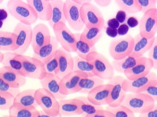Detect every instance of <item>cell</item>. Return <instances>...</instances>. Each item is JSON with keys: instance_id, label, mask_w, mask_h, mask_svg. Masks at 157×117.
<instances>
[{"instance_id": "6da1fadb", "label": "cell", "mask_w": 157, "mask_h": 117, "mask_svg": "<svg viewBox=\"0 0 157 117\" xmlns=\"http://www.w3.org/2000/svg\"><path fill=\"white\" fill-rule=\"evenodd\" d=\"M6 7L12 17L23 24L31 25L38 19L33 9L22 0H9Z\"/></svg>"}, {"instance_id": "7a4b0ae2", "label": "cell", "mask_w": 157, "mask_h": 117, "mask_svg": "<svg viewBox=\"0 0 157 117\" xmlns=\"http://www.w3.org/2000/svg\"><path fill=\"white\" fill-rule=\"evenodd\" d=\"M156 102L150 96L141 92H129L126 94L121 104L134 113H143L151 110Z\"/></svg>"}, {"instance_id": "3957f363", "label": "cell", "mask_w": 157, "mask_h": 117, "mask_svg": "<svg viewBox=\"0 0 157 117\" xmlns=\"http://www.w3.org/2000/svg\"><path fill=\"white\" fill-rule=\"evenodd\" d=\"M133 46V37L128 34L112 40L109 45L108 51L114 60H119L129 55Z\"/></svg>"}, {"instance_id": "277c9868", "label": "cell", "mask_w": 157, "mask_h": 117, "mask_svg": "<svg viewBox=\"0 0 157 117\" xmlns=\"http://www.w3.org/2000/svg\"><path fill=\"white\" fill-rule=\"evenodd\" d=\"M80 15L85 26L88 28L96 27L101 30L105 24V19L100 9L91 3L83 4L81 6Z\"/></svg>"}, {"instance_id": "5b68a950", "label": "cell", "mask_w": 157, "mask_h": 117, "mask_svg": "<svg viewBox=\"0 0 157 117\" xmlns=\"http://www.w3.org/2000/svg\"><path fill=\"white\" fill-rule=\"evenodd\" d=\"M35 97L40 108L51 117L60 116L58 100L50 92L41 88L36 89Z\"/></svg>"}, {"instance_id": "8992f818", "label": "cell", "mask_w": 157, "mask_h": 117, "mask_svg": "<svg viewBox=\"0 0 157 117\" xmlns=\"http://www.w3.org/2000/svg\"><path fill=\"white\" fill-rule=\"evenodd\" d=\"M86 60L93 65L95 75L102 80H109L114 76V70L107 58L97 51L92 52Z\"/></svg>"}, {"instance_id": "52a82bcc", "label": "cell", "mask_w": 157, "mask_h": 117, "mask_svg": "<svg viewBox=\"0 0 157 117\" xmlns=\"http://www.w3.org/2000/svg\"><path fill=\"white\" fill-rule=\"evenodd\" d=\"M14 57L21 62L26 77L40 80L46 76L44 64L36 58L16 53Z\"/></svg>"}, {"instance_id": "ba28073f", "label": "cell", "mask_w": 157, "mask_h": 117, "mask_svg": "<svg viewBox=\"0 0 157 117\" xmlns=\"http://www.w3.org/2000/svg\"><path fill=\"white\" fill-rule=\"evenodd\" d=\"M52 29L55 36L61 47L70 53L75 52L76 39L75 36L66 24L59 22L55 24Z\"/></svg>"}, {"instance_id": "9c48e42d", "label": "cell", "mask_w": 157, "mask_h": 117, "mask_svg": "<svg viewBox=\"0 0 157 117\" xmlns=\"http://www.w3.org/2000/svg\"><path fill=\"white\" fill-rule=\"evenodd\" d=\"M13 32L17 36L16 50L13 52L24 55L31 44L32 28L31 25L19 22L14 27Z\"/></svg>"}, {"instance_id": "30bf717a", "label": "cell", "mask_w": 157, "mask_h": 117, "mask_svg": "<svg viewBox=\"0 0 157 117\" xmlns=\"http://www.w3.org/2000/svg\"><path fill=\"white\" fill-rule=\"evenodd\" d=\"M139 23V34L142 37L151 39L157 32V8L149 9L143 13Z\"/></svg>"}, {"instance_id": "8fae6325", "label": "cell", "mask_w": 157, "mask_h": 117, "mask_svg": "<svg viewBox=\"0 0 157 117\" xmlns=\"http://www.w3.org/2000/svg\"><path fill=\"white\" fill-rule=\"evenodd\" d=\"M81 6L72 0H66L64 3L66 21L71 28L75 31L81 30L85 27L80 15Z\"/></svg>"}, {"instance_id": "7c38bea8", "label": "cell", "mask_w": 157, "mask_h": 117, "mask_svg": "<svg viewBox=\"0 0 157 117\" xmlns=\"http://www.w3.org/2000/svg\"><path fill=\"white\" fill-rule=\"evenodd\" d=\"M51 35L49 29L45 24L40 23L32 28L31 45L33 53H37L43 46L48 44Z\"/></svg>"}, {"instance_id": "4fadbf2b", "label": "cell", "mask_w": 157, "mask_h": 117, "mask_svg": "<svg viewBox=\"0 0 157 117\" xmlns=\"http://www.w3.org/2000/svg\"><path fill=\"white\" fill-rule=\"evenodd\" d=\"M125 78L121 75H116L109 80L108 83L113 85L107 101V105L116 107L120 105L124 100L126 92L123 89L122 83Z\"/></svg>"}, {"instance_id": "5bb4252c", "label": "cell", "mask_w": 157, "mask_h": 117, "mask_svg": "<svg viewBox=\"0 0 157 117\" xmlns=\"http://www.w3.org/2000/svg\"><path fill=\"white\" fill-rule=\"evenodd\" d=\"M152 61L147 57L139 58L137 63L133 66L125 70L124 74L126 78L134 80L147 75L153 69Z\"/></svg>"}, {"instance_id": "9a60e30c", "label": "cell", "mask_w": 157, "mask_h": 117, "mask_svg": "<svg viewBox=\"0 0 157 117\" xmlns=\"http://www.w3.org/2000/svg\"><path fill=\"white\" fill-rule=\"evenodd\" d=\"M112 86V84L108 83L99 85L87 93V97L94 105L101 106L107 105V101Z\"/></svg>"}, {"instance_id": "2e32d148", "label": "cell", "mask_w": 157, "mask_h": 117, "mask_svg": "<svg viewBox=\"0 0 157 117\" xmlns=\"http://www.w3.org/2000/svg\"><path fill=\"white\" fill-rule=\"evenodd\" d=\"M82 77H85L82 74L75 71H73L64 76L59 82L61 93L66 96L75 93L78 83Z\"/></svg>"}, {"instance_id": "e0dca14e", "label": "cell", "mask_w": 157, "mask_h": 117, "mask_svg": "<svg viewBox=\"0 0 157 117\" xmlns=\"http://www.w3.org/2000/svg\"><path fill=\"white\" fill-rule=\"evenodd\" d=\"M58 56L59 67L56 75L60 80L64 76L73 70V58L71 53L67 51L61 47L57 52Z\"/></svg>"}, {"instance_id": "ac0fdd59", "label": "cell", "mask_w": 157, "mask_h": 117, "mask_svg": "<svg viewBox=\"0 0 157 117\" xmlns=\"http://www.w3.org/2000/svg\"><path fill=\"white\" fill-rule=\"evenodd\" d=\"M0 78L11 87L20 88L25 85L26 77L11 68L3 66L0 68Z\"/></svg>"}, {"instance_id": "d6986e66", "label": "cell", "mask_w": 157, "mask_h": 117, "mask_svg": "<svg viewBox=\"0 0 157 117\" xmlns=\"http://www.w3.org/2000/svg\"><path fill=\"white\" fill-rule=\"evenodd\" d=\"M157 79L156 74L151 71L146 76L134 80L125 78L122 83V87L126 92L137 93L150 81Z\"/></svg>"}, {"instance_id": "ffe728a7", "label": "cell", "mask_w": 157, "mask_h": 117, "mask_svg": "<svg viewBox=\"0 0 157 117\" xmlns=\"http://www.w3.org/2000/svg\"><path fill=\"white\" fill-rule=\"evenodd\" d=\"M36 90L33 89H29L20 91L14 97L13 105L17 108L37 107L38 105L35 97Z\"/></svg>"}, {"instance_id": "44dd1931", "label": "cell", "mask_w": 157, "mask_h": 117, "mask_svg": "<svg viewBox=\"0 0 157 117\" xmlns=\"http://www.w3.org/2000/svg\"><path fill=\"white\" fill-rule=\"evenodd\" d=\"M59 44L55 36H51L50 43L41 47L37 53H33V57L39 60L44 65L55 55L58 49Z\"/></svg>"}, {"instance_id": "7402d4cb", "label": "cell", "mask_w": 157, "mask_h": 117, "mask_svg": "<svg viewBox=\"0 0 157 117\" xmlns=\"http://www.w3.org/2000/svg\"><path fill=\"white\" fill-rule=\"evenodd\" d=\"M42 87L52 93L58 100L65 99L67 96L60 92L59 80L55 75L46 74L43 78L40 80Z\"/></svg>"}, {"instance_id": "603a6c76", "label": "cell", "mask_w": 157, "mask_h": 117, "mask_svg": "<svg viewBox=\"0 0 157 117\" xmlns=\"http://www.w3.org/2000/svg\"><path fill=\"white\" fill-rule=\"evenodd\" d=\"M155 37L151 39H148L141 36L139 33L133 37V47L129 55L136 58L143 56L152 46Z\"/></svg>"}, {"instance_id": "cb8c5ba5", "label": "cell", "mask_w": 157, "mask_h": 117, "mask_svg": "<svg viewBox=\"0 0 157 117\" xmlns=\"http://www.w3.org/2000/svg\"><path fill=\"white\" fill-rule=\"evenodd\" d=\"M60 117L82 115L83 113L75 97L58 100Z\"/></svg>"}, {"instance_id": "d4e9b609", "label": "cell", "mask_w": 157, "mask_h": 117, "mask_svg": "<svg viewBox=\"0 0 157 117\" xmlns=\"http://www.w3.org/2000/svg\"><path fill=\"white\" fill-rule=\"evenodd\" d=\"M35 12L38 19L48 21L51 15L50 2L45 0H26Z\"/></svg>"}, {"instance_id": "484cf974", "label": "cell", "mask_w": 157, "mask_h": 117, "mask_svg": "<svg viewBox=\"0 0 157 117\" xmlns=\"http://www.w3.org/2000/svg\"><path fill=\"white\" fill-rule=\"evenodd\" d=\"M50 2L51 15L48 21L51 27L53 28L55 24L59 22L66 24V21L64 12V2L62 0H54Z\"/></svg>"}, {"instance_id": "4316f807", "label": "cell", "mask_w": 157, "mask_h": 117, "mask_svg": "<svg viewBox=\"0 0 157 117\" xmlns=\"http://www.w3.org/2000/svg\"><path fill=\"white\" fill-rule=\"evenodd\" d=\"M103 84V80L96 76L82 77L78 83L75 93L87 94L96 86Z\"/></svg>"}, {"instance_id": "83f0119b", "label": "cell", "mask_w": 157, "mask_h": 117, "mask_svg": "<svg viewBox=\"0 0 157 117\" xmlns=\"http://www.w3.org/2000/svg\"><path fill=\"white\" fill-rule=\"evenodd\" d=\"M73 71L81 72L85 77L96 76L94 73L93 66L90 62L77 55L73 57Z\"/></svg>"}, {"instance_id": "f1b7e54d", "label": "cell", "mask_w": 157, "mask_h": 117, "mask_svg": "<svg viewBox=\"0 0 157 117\" xmlns=\"http://www.w3.org/2000/svg\"><path fill=\"white\" fill-rule=\"evenodd\" d=\"M16 37L13 32L0 31V51L14 52L16 50Z\"/></svg>"}, {"instance_id": "f546056e", "label": "cell", "mask_w": 157, "mask_h": 117, "mask_svg": "<svg viewBox=\"0 0 157 117\" xmlns=\"http://www.w3.org/2000/svg\"><path fill=\"white\" fill-rule=\"evenodd\" d=\"M102 36L101 30L96 27L88 28L85 26L80 34L81 40L87 43L90 47L95 46Z\"/></svg>"}, {"instance_id": "4dcf8cb0", "label": "cell", "mask_w": 157, "mask_h": 117, "mask_svg": "<svg viewBox=\"0 0 157 117\" xmlns=\"http://www.w3.org/2000/svg\"><path fill=\"white\" fill-rule=\"evenodd\" d=\"M139 58H136L128 55L119 60H113L111 64L114 70L123 74L125 70L134 66L138 62Z\"/></svg>"}, {"instance_id": "1f68e13d", "label": "cell", "mask_w": 157, "mask_h": 117, "mask_svg": "<svg viewBox=\"0 0 157 117\" xmlns=\"http://www.w3.org/2000/svg\"><path fill=\"white\" fill-rule=\"evenodd\" d=\"M15 54L13 51L5 52L1 63L3 66L10 67L25 77L21 63L15 58Z\"/></svg>"}, {"instance_id": "d6a6232c", "label": "cell", "mask_w": 157, "mask_h": 117, "mask_svg": "<svg viewBox=\"0 0 157 117\" xmlns=\"http://www.w3.org/2000/svg\"><path fill=\"white\" fill-rule=\"evenodd\" d=\"M76 39V51L78 56L86 60L87 58L92 52L97 51L95 46L90 47L87 43L80 39V33H74Z\"/></svg>"}, {"instance_id": "836d02e7", "label": "cell", "mask_w": 157, "mask_h": 117, "mask_svg": "<svg viewBox=\"0 0 157 117\" xmlns=\"http://www.w3.org/2000/svg\"><path fill=\"white\" fill-rule=\"evenodd\" d=\"M8 110L10 117H39V115L38 110L33 107L17 108L13 105Z\"/></svg>"}, {"instance_id": "e575fe53", "label": "cell", "mask_w": 157, "mask_h": 117, "mask_svg": "<svg viewBox=\"0 0 157 117\" xmlns=\"http://www.w3.org/2000/svg\"><path fill=\"white\" fill-rule=\"evenodd\" d=\"M120 10L129 14H133L141 11V8L137 0H114Z\"/></svg>"}, {"instance_id": "d590c367", "label": "cell", "mask_w": 157, "mask_h": 117, "mask_svg": "<svg viewBox=\"0 0 157 117\" xmlns=\"http://www.w3.org/2000/svg\"><path fill=\"white\" fill-rule=\"evenodd\" d=\"M83 113L82 115L83 116L86 115H90L94 114L98 109H103L101 106H98L91 103L87 99V96H79L75 97Z\"/></svg>"}, {"instance_id": "8d00e7d4", "label": "cell", "mask_w": 157, "mask_h": 117, "mask_svg": "<svg viewBox=\"0 0 157 117\" xmlns=\"http://www.w3.org/2000/svg\"><path fill=\"white\" fill-rule=\"evenodd\" d=\"M105 109L111 111L114 117H134V113L128 108L121 104L116 107L107 106Z\"/></svg>"}, {"instance_id": "74e56055", "label": "cell", "mask_w": 157, "mask_h": 117, "mask_svg": "<svg viewBox=\"0 0 157 117\" xmlns=\"http://www.w3.org/2000/svg\"><path fill=\"white\" fill-rule=\"evenodd\" d=\"M138 92H141L151 97L155 102L157 101V79L149 82Z\"/></svg>"}, {"instance_id": "f35d334b", "label": "cell", "mask_w": 157, "mask_h": 117, "mask_svg": "<svg viewBox=\"0 0 157 117\" xmlns=\"http://www.w3.org/2000/svg\"><path fill=\"white\" fill-rule=\"evenodd\" d=\"M14 98L10 93L0 91V110H9L13 105Z\"/></svg>"}, {"instance_id": "ab89813d", "label": "cell", "mask_w": 157, "mask_h": 117, "mask_svg": "<svg viewBox=\"0 0 157 117\" xmlns=\"http://www.w3.org/2000/svg\"><path fill=\"white\" fill-rule=\"evenodd\" d=\"M59 67L58 56L57 52L54 56L44 65L45 71L46 74L55 75Z\"/></svg>"}, {"instance_id": "60d3db41", "label": "cell", "mask_w": 157, "mask_h": 117, "mask_svg": "<svg viewBox=\"0 0 157 117\" xmlns=\"http://www.w3.org/2000/svg\"><path fill=\"white\" fill-rule=\"evenodd\" d=\"M147 57L150 59L153 63V69H157V37L155 36L154 42L147 51Z\"/></svg>"}, {"instance_id": "b9f144b4", "label": "cell", "mask_w": 157, "mask_h": 117, "mask_svg": "<svg viewBox=\"0 0 157 117\" xmlns=\"http://www.w3.org/2000/svg\"><path fill=\"white\" fill-rule=\"evenodd\" d=\"M141 8V11L144 13L147 10L156 8L157 3L155 0H137Z\"/></svg>"}, {"instance_id": "7bdbcfd3", "label": "cell", "mask_w": 157, "mask_h": 117, "mask_svg": "<svg viewBox=\"0 0 157 117\" xmlns=\"http://www.w3.org/2000/svg\"><path fill=\"white\" fill-rule=\"evenodd\" d=\"M0 91L9 92L14 97L20 91L19 88H13L0 78Z\"/></svg>"}, {"instance_id": "ee69618b", "label": "cell", "mask_w": 157, "mask_h": 117, "mask_svg": "<svg viewBox=\"0 0 157 117\" xmlns=\"http://www.w3.org/2000/svg\"><path fill=\"white\" fill-rule=\"evenodd\" d=\"M86 117H114L113 114L109 111L106 109H98L94 114L86 115Z\"/></svg>"}, {"instance_id": "f6af8a7d", "label": "cell", "mask_w": 157, "mask_h": 117, "mask_svg": "<svg viewBox=\"0 0 157 117\" xmlns=\"http://www.w3.org/2000/svg\"><path fill=\"white\" fill-rule=\"evenodd\" d=\"M157 104L155 103L153 107L151 110L145 113L139 114V117H157Z\"/></svg>"}, {"instance_id": "bcb514c9", "label": "cell", "mask_w": 157, "mask_h": 117, "mask_svg": "<svg viewBox=\"0 0 157 117\" xmlns=\"http://www.w3.org/2000/svg\"><path fill=\"white\" fill-rule=\"evenodd\" d=\"M129 29V27L127 24L123 23L119 25L117 29L118 34L120 36H123L127 33Z\"/></svg>"}, {"instance_id": "7dc6e473", "label": "cell", "mask_w": 157, "mask_h": 117, "mask_svg": "<svg viewBox=\"0 0 157 117\" xmlns=\"http://www.w3.org/2000/svg\"><path fill=\"white\" fill-rule=\"evenodd\" d=\"M126 17V13L123 10H120L117 12L115 18L119 23H122L125 21Z\"/></svg>"}, {"instance_id": "c3c4849f", "label": "cell", "mask_w": 157, "mask_h": 117, "mask_svg": "<svg viewBox=\"0 0 157 117\" xmlns=\"http://www.w3.org/2000/svg\"><path fill=\"white\" fill-rule=\"evenodd\" d=\"M137 19L135 17L132 16L129 17L127 21L128 25L131 28L136 27L139 24Z\"/></svg>"}, {"instance_id": "681fc988", "label": "cell", "mask_w": 157, "mask_h": 117, "mask_svg": "<svg viewBox=\"0 0 157 117\" xmlns=\"http://www.w3.org/2000/svg\"><path fill=\"white\" fill-rule=\"evenodd\" d=\"M107 25L108 27L117 29L120 25V23L115 18H114L109 19L107 22Z\"/></svg>"}, {"instance_id": "f907efd6", "label": "cell", "mask_w": 157, "mask_h": 117, "mask_svg": "<svg viewBox=\"0 0 157 117\" xmlns=\"http://www.w3.org/2000/svg\"><path fill=\"white\" fill-rule=\"evenodd\" d=\"M106 33L108 36L113 38H115L118 34L117 29L108 27L106 28Z\"/></svg>"}, {"instance_id": "816d5d0a", "label": "cell", "mask_w": 157, "mask_h": 117, "mask_svg": "<svg viewBox=\"0 0 157 117\" xmlns=\"http://www.w3.org/2000/svg\"><path fill=\"white\" fill-rule=\"evenodd\" d=\"M98 6L102 7L108 6L110 4L112 0H93Z\"/></svg>"}, {"instance_id": "f5cc1de1", "label": "cell", "mask_w": 157, "mask_h": 117, "mask_svg": "<svg viewBox=\"0 0 157 117\" xmlns=\"http://www.w3.org/2000/svg\"><path fill=\"white\" fill-rule=\"evenodd\" d=\"M8 17L6 11L3 9H0V20L2 21L6 20Z\"/></svg>"}, {"instance_id": "db71d44e", "label": "cell", "mask_w": 157, "mask_h": 117, "mask_svg": "<svg viewBox=\"0 0 157 117\" xmlns=\"http://www.w3.org/2000/svg\"><path fill=\"white\" fill-rule=\"evenodd\" d=\"M76 3L82 5L87 3H90L92 0H72Z\"/></svg>"}, {"instance_id": "11a10c76", "label": "cell", "mask_w": 157, "mask_h": 117, "mask_svg": "<svg viewBox=\"0 0 157 117\" xmlns=\"http://www.w3.org/2000/svg\"><path fill=\"white\" fill-rule=\"evenodd\" d=\"M39 114V117H50L43 110H38Z\"/></svg>"}, {"instance_id": "9f6ffc18", "label": "cell", "mask_w": 157, "mask_h": 117, "mask_svg": "<svg viewBox=\"0 0 157 117\" xmlns=\"http://www.w3.org/2000/svg\"><path fill=\"white\" fill-rule=\"evenodd\" d=\"M4 57L3 53H2V52L0 51V63H1Z\"/></svg>"}, {"instance_id": "6f0895ef", "label": "cell", "mask_w": 157, "mask_h": 117, "mask_svg": "<svg viewBox=\"0 0 157 117\" xmlns=\"http://www.w3.org/2000/svg\"><path fill=\"white\" fill-rule=\"evenodd\" d=\"M3 24V21L0 20V29L2 27Z\"/></svg>"}, {"instance_id": "680465c9", "label": "cell", "mask_w": 157, "mask_h": 117, "mask_svg": "<svg viewBox=\"0 0 157 117\" xmlns=\"http://www.w3.org/2000/svg\"><path fill=\"white\" fill-rule=\"evenodd\" d=\"M3 0H0V4L3 2Z\"/></svg>"}, {"instance_id": "91938a15", "label": "cell", "mask_w": 157, "mask_h": 117, "mask_svg": "<svg viewBox=\"0 0 157 117\" xmlns=\"http://www.w3.org/2000/svg\"><path fill=\"white\" fill-rule=\"evenodd\" d=\"M46 0V1H48V2H50V1H53V0Z\"/></svg>"}, {"instance_id": "94428289", "label": "cell", "mask_w": 157, "mask_h": 117, "mask_svg": "<svg viewBox=\"0 0 157 117\" xmlns=\"http://www.w3.org/2000/svg\"><path fill=\"white\" fill-rule=\"evenodd\" d=\"M155 1L156 2H157V0H155Z\"/></svg>"}]
</instances>
